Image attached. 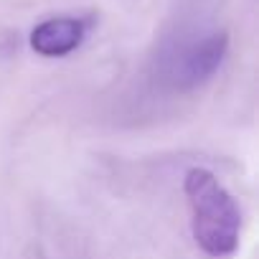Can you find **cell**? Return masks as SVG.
Returning <instances> with one entry per match:
<instances>
[{
    "instance_id": "cell-2",
    "label": "cell",
    "mask_w": 259,
    "mask_h": 259,
    "mask_svg": "<svg viewBox=\"0 0 259 259\" xmlns=\"http://www.w3.org/2000/svg\"><path fill=\"white\" fill-rule=\"evenodd\" d=\"M226 51H229L226 33H208L206 38L181 49L168 69L170 84L176 89H196V87L206 84L224 64Z\"/></svg>"
},
{
    "instance_id": "cell-3",
    "label": "cell",
    "mask_w": 259,
    "mask_h": 259,
    "mask_svg": "<svg viewBox=\"0 0 259 259\" xmlns=\"http://www.w3.org/2000/svg\"><path fill=\"white\" fill-rule=\"evenodd\" d=\"M84 41V23L79 18H49L31 31V49L38 56L59 59L76 51Z\"/></svg>"
},
{
    "instance_id": "cell-1",
    "label": "cell",
    "mask_w": 259,
    "mask_h": 259,
    "mask_svg": "<svg viewBox=\"0 0 259 259\" xmlns=\"http://www.w3.org/2000/svg\"><path fill=\"white\" fill-rule=\"evenodd\" d=\"M191 206V231L208 256H229L239 246L241 213L231 193L206 168H191L183 178Z\"/></svg>"
}]
</instances>
